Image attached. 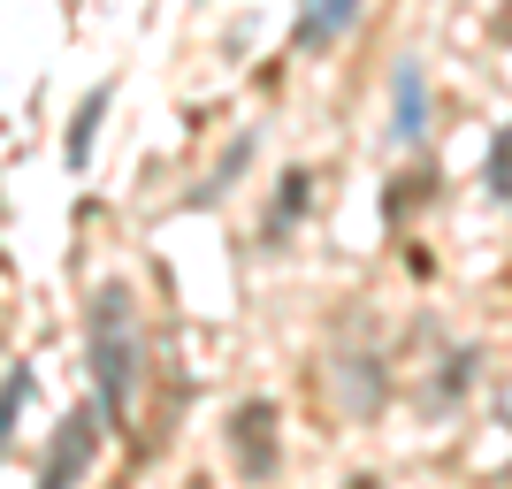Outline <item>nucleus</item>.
<instances>
[{
    "label": "nucleus",
    "mask_w": 512,
    "mask_h": 489,
    "mask_svg": "<svg viewBox=\"0 0 512 489\" xmlns=\"http://www.w3.org/2000/svg\"><path fill=\"white\" fill-rule=\"evenodd\" d=\"M360 23V0H306V23H299V46H329Z\"/></svg>",
    "instance_id": "5"
},
{
    "label": "nucleus",
    "mask_w": 512,
    "mask_h": 489,
    "mask_svg": "<svg viewBox=\"0 0 512 489\" xmlns=\"http://www.w3.org/2000/svg\"><path fill=\"white\" fill-rule=\"evenodd\" d=\"M276 405L268 398H245L230 413V459H237V474H253V482H268L276 474V451H283V436H276Z\"/></svg>",
    "instance_id": "2"
},
{
    "label": "nucleus",
    "mask_w": 512,
    "mask_h": 489,
    "mask_svg": "<svg viewBox=\"0 0 512 489\" xmlns=\"http://www.w3.org/2000/svg\"><path fill=\"white\" fill-rule=\"evenodd\" d=\"M85 451H92V405H85V413H69V428L54 436V451H46V482H77Z\"/></svg>",
    "instance_id": "4"
},
{
    "label": "nucleus",
    "mask_w": 512,
    "mask_h": 489,
    "mask_svg": "<svg viewBox=\"0 0 512 489\" xmlns=\"http://www.w3.org/2000/svg\"><path fill=\"white\" fill-rule=\"evenodd\" d=\"M92 383H100V413L115 428H130V405H138V383H146V329H138V298L123 283H100L92 291Z\"/></svg>",
    "instance_id": "1"
},
{
    "label": "nucleus",
    "mask_w": 512,
    "mask_h": 489,
    "mask_svg": "<svg viewBox=\"0 0 512 489\" xmlns=\"http://www.w3.org/2000/svg\"><path fill=\"white\" fill-rule=\"evenodd\" d=\"M92 130H100V100H85V115H77V130H69V161H85Z\"/></svg>",
    "instance_id": "7"
},
{
    "label": "nucleus",
    "mask_w": 512,
    "mask_h": 489,
    "mask_svg": "<svg viewBox=\"0 0 512 489\" xmlns=\"http://www.w3.org/2000/svg\"><path fill=\"white\" fill-rule=\"evenodd\" d=\"M390 107H398V115H390V138H398V146H413V138L428 130V77H421V62H398Z\"/></svg>",
    "instance_id": "3"
},
{
    "label": "nucleus",
    "mask_w": 512,
    "mask_h": 489,
    "mask_svg": "<svg viewBox=\"0 0 512 489\" xmlns=\"http://www.w3.org/2000/svg\"><path fill=\"white\" fill-rule=\"evenodd\" d=\"M23 398H31V367H8V428H16V413H23Z\"/></svg>",
    "instance_id": "8"
},
{
    "label": "nucleus",
    "mask_w": 512,
    "mask_h": 489,
    "mask_svg": "<svg viewBox=\"0 0 512 489\" xmlns=\"http://www.w3.org/2000/svg\"><path fill=\"white\" fill-rule=\"evenodd\" d=\"M490 192L512 199V123L497 130V146H490Z\"/></svg>",
    "instance_id": "6"
},
{
    "label": "nucleus",
    "mask_w": 512,
    "mask_h": 489,
    "mask_svg": "<svg viewBox=\"0 0 512 489\" xmlns=\"http://www.w3.org/2000/svg\"><path fill=\"white\" fill-rule=\"evenodd\" d=\"M497 421H505V428H512V390H505V398H497Z\"/></svg>",
    "instance_id": "9"
}]
</instances>
